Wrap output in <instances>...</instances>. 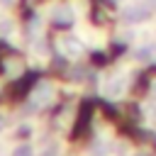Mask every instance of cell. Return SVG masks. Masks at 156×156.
<instances>
[{
  "instance_id": "1",
  "label": "cell",
  "mask_w": 156,
  "mask_h": 156,
  "mask_svg": "<svg viewBox=\"0 0 156 156\" xmlns=\"http://www.w3.org/2000/svg\"><path fill=\"white\" fill-rule=\"evenodd\" d=\"M124 17H127L129 22H144V20L149 17V12H146V7H141V5H132L129 10H124Z\"/></svg>"
},
{
  "instance_id": "2",
  "label": "cell",
  "mask_w": 156,
  "mask_h": 156,
  "mask_svg": "<svg viewBox=\"0 0 156 156\" xmlns=\"http://www.w3.org/2000/svg\"><path fill=\"white\" fill-rule=\"evenodd\" d=\"M154 49L156 46H141V49H136V58H141V61H149V58H154Z\"/></svg>"
}]
</instances>
